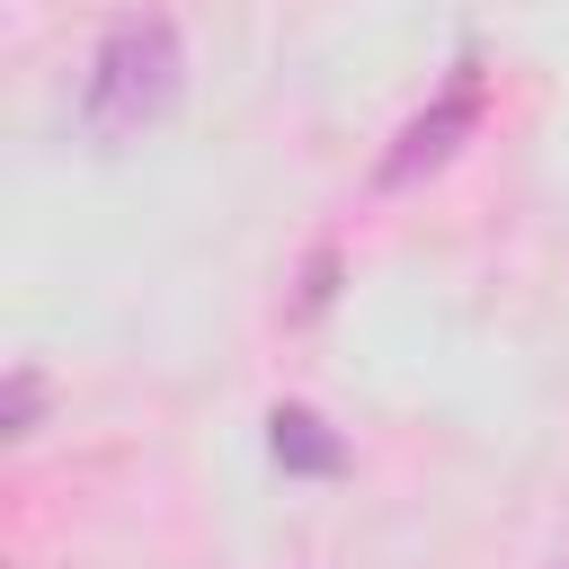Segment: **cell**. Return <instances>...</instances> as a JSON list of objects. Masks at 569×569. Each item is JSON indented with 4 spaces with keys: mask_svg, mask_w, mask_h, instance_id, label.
<instances>
[{
    "mask_svg": "<svg viewBox=\"0 0 569 569\" xmlns=\"http://www.w3.org/2000/svg\"><path fill=\"white\" fill-rule=\"evenodd\" d=\"M187 98V44L160 9H124L107 18L98 53H89V80H80V133L98 151H124L142 133H160Z\"/></svg>",
    "mask_w": 569,
    "mask_h": 569,
    "instance_id": "cell-1",
    "label": "cell"
},
{
    "mask_svg": "<svg viewBox=\"0 0 569 569\" xmlns=\"http://www.w3.org/2000/svg\"><path fill=\"white\" fill-rule=\"evenodd\" d=\"M480 107H489V89H480V62H453V80L391 133V151L373 160V187H418V178H436L471 133H480Z\"/></svg>",
    "mask_w": 569,
    "mask_h": 569,
    "instance_id": "cell-2",
    "label": "cell"
},
{
    "mask_svg": "<svg viewBox=\"0 0 569 569\" xmlns=\"http://www.w3.org/2000/svg\"><path fill=\"white\" fill-rule=\"evenodd\" d=\"M267 453H276L284 471H302V480H338V471H347L338 427H329L320 409H302V400H276V409H267Z\"/></svg>",
    "mask_w": 569,
    "mask_h": 569,
    "instance_id": "cell-3",
    "label": "cell"
},
{
    "mask_svg": "<svg viewBox=\"0 0 569 569\" xmlns=\"http://www.w3.org/2000/svg\"><path fill=\"white\" fill-rule=\"evenodd\" d=\"M44 400H53L44 365H9V382H0V436H36L44 427Z\"/></svg>",
    "mask_w": 569,
    "mask_h": 569,
    "instance_id": "cell-4",
    "label": "cell"
},
{
    "mask_svg": "<svg viewBox=\"0 0 569 569\" xmlns=\"http://www.w3.org/2000/svg\"><path fill=\"white\" fill-rule=\"evenodd\" d=\"M329 276H338V258H329V249H311V267H302V293H293V302H302V311H320V302H329Z\"/></svg>",
    "mask_w": 569,
    "mask_h": 569,
    "instance_id": "cell-5",
    "label": "cell"
},
{
    "mask_svg": "<svg viewBox=\"0 0 569 569\" xmlns=\"http://www.w3.org/2000/svg\"><path fill=\"white\" fill-rule=\"evenodd\" d=\"M551 569H569V560H551Z\"/></svg>",
    "mask_w": 569,
    "mask_h": 569,
    "instance_id": "cell-6",
    "label": "cell"
}]
</instances>
